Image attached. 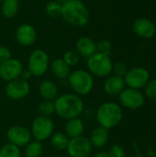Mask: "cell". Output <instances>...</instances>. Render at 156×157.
<instances>
[{
  "label": "cell",
  "instance_id": "6da1fadb",
  "mask_svg": "<svg viewBox=\"0 0 156 157\" xmlns=\"http://www.w3.org/2000/svg\"><path fill=\"white\" fill-rule=\"evenodd\" d=\"M55 113L63 120L79 118L85 109V104L80 96L74 93H65L54 100Z\"/></svg>",
  "mask_w": 156,
  "mask_h": 157
},
{
  "label": "cell",
  "instance_id": "7a4b0ae2",
  "mask_svg": "<svg viewBox=\"0 0 156 157\" xmlns=\"http://www.w3.org/2000/svg\"><path fill=\"white\" fill-rule=\"evenodd\" d=\"M61 17L70 25L84 27L89 21V11L81 0H68L62 4Z\"/></svg>",
  "mask_w": 156,
  "mask_h": 157
},
{
  "label": "cell",
  "instance_id": "3957f363",
  "mask_svg": "<svg viewBox=\"0 0 156 157\" xmlns=\"http://www.w3.org/2000/svg\"><path fill=\"white\" fill-rule=\"evenodd\" d=\"M96 119L99 126L110 130L118 126L123 119V111L120 105L113 101L101 104L96 112Z\"/></svg>",
  "mask_w": 156,
  "mask_h": 157
},
{
  "label": "cell",
  "instance_id": "277c9868",
  "mask_svg": "<svg viewBox=\"0 0 156 157\" xmlns=\"http://www.w3.org/2000/svg\"><path fill=\"white\" fill-rule=\"evenodd\" d=\"M67 80L71 89L78 96L88 95L94 87V77L87 70H74L70 73Z\"/></svg>",
  "mask_w": 156,
  "mask_h": 157
},
{
  "label": "cell",
  "instance_id": "5b68a950",
  "mask_svg": "<svg viewBox=\"0 0 156 157\" xmlns=\"http://www.w3.org/2000/svg\"><path fill=\"white\" fill-rule=\"evenodd\" d=\"M87 71L97 77H107L112 73L113 62L109 55L96 52L86 62Z\"/></svg>",
  "mask_w": 156,
  "mask_h": 157
},
{
  "label": "cell",
  "instance_id": "8992f818",
  "mask_svg": "<svg viewBox=\"0 0 156 157\" xmlns=\"http://www.w3.org/2000/svg\"><path fill=\"white\" fill-rule=\"evenodd\" d=\"M50 67V59L47 52L41 49L34 50L28 60V70L33 76L43 75Z\"/></svg>",
  "mask_w": 156,
  "mask_h": 157
},
{
  "label": "cell",
  "instance_id": "52a82bcc",
  "mask_svg": "<svg viewBox=\"0 0 156 157\" xmlns=\"http://www.w3.org/2000/svg\"><path fill=\"white\" fill-rule=\"evenodd\" d=\"M54 132V123L51 118L38 116L31 123L30 132L34 140L43 142L51 138Z\"/></svg>",
  "mask_w": 156,
  "mask_h": 157
},
{
  "label": "cell",
  "instance_id": "ba28073f",
  "mask_svg": "<svg viewBox=\"0 0 156 157\" xmlns=\"http://www.w3.org/2000/svg\"><path fill=\"white\" fill-rule=\"evenodd\" d=\"M119 100L121 107L135 110L144 105L145 96L141 90L127 87L119 95Z\"/></svg>",
  "mask_w": 156,
  "mask_h": 157
},
{
  "label": "cell",
  "instance_id": "9c48e42d",
  "mask_svg": "<svg viewBox=\"0 0 156 157\" xmlns=\"http://www.w3.org/2000/svg\"><path fill=\"white\" fill-rule=\"evenodd\" d=\"M123 78H124L126 86L130 88L141 90L144 88V86L149 82L150 73L146 68L137 66V67L129 69L128 73Z\"/></svg>",
  "mask_w": 156,
  "mask_h": 157
},
{
  "label": "cell",
  "instance_id": "30bf717a",
  "mask_svg": "<svg viewBox=\"0 0 156 157\" xmlns=\"http://www.w3.org/2000/svg\"><path fill=\"white\" fill-rule=\"evenodd\" d=\"M92 148L89 139L82 135L70 139L66 151L69 157H88L92 152Z\"/></svg>",
  "mask_w": 156,
  "mask_h": 157
},
{
  "label": "cell",
  "instance_id": "8fae6325",
  "mask_svg": "<svg viewBox=\"0 0 156 157\" xmlns=\"http://www.w3.org/2000/svg\"><path fill=\"white\" fill-rule=\"evenodd\" d=\"M5 92L6 97L11 100H21L27 98L30 92V86L28 81L17 78L7 82Z\"/></svg>",
  "mask_w": 156,
  "mask_h": 157
},
{
  "label": "cell",
  "instance_id": "7c38bea8",
  "mask_svg": "<svg viewBox=\"0 0 156 157\" xmlns=\"http://www.w3.org/2000/svg\"><path fill=\"white\" fill-rule=\"evenodd\" d=\"M6 138L9 144L20 147H25L32 138L30 130L25 126L15 125L8 129L6 132Z\"/></svg>",
  "mask_w": 156,
  "mask_h": 157
},
{
  "label": "cell",
  "instance_id": "4fadbf2b",
  "mask_svg": "<svg viewBox=\"0 0 156 157\" xmlns=\"http://www.w3.org/2000/svg\"><path fill=\"white\" fill-rule=\"evenodd\" d=\"M23 70L21 62L11 57L0 65V78L6 82H10L19 78Z\"/></svg>",
  "mask_w": 156,
  "mask_h": 157
},
{
  "label": "cell",
  "instance_id": "5bb4252c",
  "mask_svg": "<svg viewBox=\"0 0 156 157\" xmlns=\"http://www.w3.org/2000/svg\"><path fill=\"white\" fill-rule=\"evenodd\" d=\"M132 29L139 38L144 40L153 38L156 33L155 24L147 17L137 18L133 22Z\"/></svg>",
  "mask_w": 156,
  "mask_h": 157
},
{
  "label": "cell",
  "instance_id": "9a60e30c",
  "mask_svg": "<svg viewBox=\"0 0 156 157\" xmlns=\"http://www.w3.org/2000/svg\"><path fill=\"white\" fill-rule=\"evenodd\" d=\"M16 40L21 46H31L37 40L36 29L28 23L21 24L16 29Z\"/></svg>",
  "mask_w": 156,
  "mask_h": 157
},
{
  "label": "cell",
  "instance_id": "2e32d148",
  "mask_svg": "<svg viewBox=\"0 0 156 157\" xmlns=\"http://www.w3.org/2000/svg\"><path fill=\"white\" fill-rule=\"evenodd\" d=\"M125 88H126V84L124 78L117 75L108 76L103 85L104 92L110 97L119 96Z\"/></svg>",
  "mask_w": 156,
  "mask_h": 157
},
{
  "label": "cell",
  "instance_id": "e0dca14e",
  "mask_svg": "<svg viewBox=\"0 0 156 157\" xmlns=\"http://www.w3.org/2000/svg\"><path fill=\"white\" fill-rule=\"evenodd\" d=\"M75 48L78 54L86 59H88L97 52V43L93 39L87 36L80 37L76 40Z\"/></svg>",
  "mask_w": 156,
  "mask_h": 157
},
{
  "label": "cell",
  "instance_id": "ac0fdd59",
  "mask_svg": "<svg viewBox=\"0 0 156 157\" xmlns=\"http://www.w3.org/2000/svg\"><path fill=\"white\" fill-rule=\"evenodd\" d=\"M88 139L92 144V147L102 148L108 144L109 140V130L98 126L92 131L90 138Z\"/></svg>",
  "mask_w": 156,
  "mask_h": 157
},
{
  "label": "cell",
  "instance_id": "d6986e66",
  "mask_svg": "<svg viewBox=\"0 0 156 157\" xmlns=\"http://www.w3.org/2000/svg\"><path fill=\"white\" fill-rule=\"evenodd\" d=\"M85 132L84 121L80 118H74L68 120L64 126V133L69 139L82 136Z\"/></svg>",
  "mask_w": 156,
  "mask_h": 157
},
{
  "label": "cell",
  "instance_id": "ffe728a7",
  "mask_svg": "<svg viewBox=\"0 0 156 157\" xmlns=\"http://www.w3.org/2000/svg\"><path fill=\"white\" fill-rule=\"evenodd\" d=\"M39 92L43 100L54 101L58 95V87L56 84L51 80H43L39 86Z\"/></svg>",
  "mask_w": 156,
  "mask_h": 157
},
{
  "label": "cell",
  "instance_id": "44dd1931",
  "mask_svg": "<svg viewBox=\"0 0 156 157\" xmlns=\"http://www.w3.org/2000/svg\"><path fill=\"white\" fill-rule=\"evenodd\" d=\"M49 68L51 69V74L59 79H67L71 73V67L65 63L63 58L54 59L50 63Z\"/></svg>",
  "mask_w": 156,
  "mask_h": 157
},
{
  "label": "cell",
  "instance_id": "7402d4cb",
  "mask_svg": "<svg viewBox=\"0 0 156 157\" xmlns=\"http://www.w3.org/2000/svg\"><path fill=\"white\" fill-rule=\"evenodd\" d=\"M18 6V0H4L1 6V14L6 18H12L17 14Z\"/></svg>",
  "mask_w": 156,
  "mask_h": 157
},
{
  "label": "cell",
  "instance_id": "603a6c76",
  "mask_svg": "<svg viewBox=\"0 0 156 157\" xmlns=\"http://www.w3.org/2000/svg\"><path fill=\"white\" fill-rule=\"evenodd\" d=\"M51 145L59 151L66 150L70 139L64 132H56L51 136Z\"/></svg>",
  "mask_w": 156,
  "mask_h": 157
},
{
  "label": "cell",
  "instance_id": "cb8c5ba5",
  "mask_svg": "<svg viewBox=\"0 0 156 157\" xmlns=\"http://www.w3.org/2000/svg\"><path fill=\"white\" fill-rule=\"evenodd\" d=\"M42 153H43L42 143L37 140L30 141L25 146L24 154L26 157H40Z\"/></svg>",
  "mask_w": 156,
  "mask_h": 157
},
{
  "label": "cell",
  "instance_id": "d4e9b609",
  "mask_svg": "<svg viewBox=\"0 0 156 157\" xmlns=\"http://www.w3.org/2000/svg\"><path fill=\"white\" fill-rule=\"evenodd\" d=\"M37 111L39 116L41 117H47L50 118L51 115H53L55 113V107H54V101H51V100H42L38 108H37Z\"/></svg>",
  "mask_w": 156,
  "mask_h": 157
},
{
  "label": "cell",
  "instance_id": "484cf974",
  "mask_svg": "<svg viewBox=\"0 0 156 157\" xmlns=\"http://www.w3.org/2000/svg\"><path fill=\"white\" fill-rule=\"evenodd\" d=\"M45 12L49 17H51L52 18H56V17H61L62 4H60L59 2L54 1V0L49 1L45 6Z\"/></svg>",
  "mask_w": 156,
  "mask_h": 157
},
{
  "label": "cell",
  "instance_id": "4316f807",
  "mask_svg": "<svg viewBox=\"0 0 156 157\" xmlns=\"http://www.w3.org/2000/svg\"><path fill=\"white\" fill-rule=\"evenodd\" d=\"M0 157H21V152L17 146L8 143L0 148Z\"/></svg>",
  "mask_w": 156,
  "mask_h": 157
},
{
  "label": "cell",
  "instance_id": "83f0119b",
  "mask_svg": "<svg viewBox=\"0 0 156 157\" xmlns=\"http://www.w3.org/2000/svg\"><path fill=\"white\" fill-rule=\"evenodd\" d=\"M63 60L65 62V63L68 66H70V67L75 66L78 64V63L80 61V55L75 51H68V52H64V54L63 56Z\"/></svg>",
  "mask_w": 156,
  "mask_h": 157
},
{
  "label": "cell",
  "instance_id": "f1b7e54d",
  "mask_svg": "<svg viewBox=\"0 0 156 157\" xmlns=\"http://www.w3.org/2000/svg\"><path fill=\"white\" fill-rule=\"evenodd\" d=\"M144 96L145 98L151 99V100H156V78L152 80H149L147 85L144 86Z\"/></svg>",
  "mask_w": 156,
  "mask_h": 157
},
{
  "label": "cell",
  "instance_id": "f546056e",
  "mask_svg": "<svg viewBox=\"0 0 156 157\" xmlns=\"http://www.w3.org/2000/svg\"><path fill=\"white\" fill-rule=\"evenodd\" d=\"M111 50H112V44L108 40H102L97 43V52L105 55H109L111 53Z\"/></svg>",
  "mask_w": 156,
  "mask_h": 157
},
{
  "label": "cell",
  "instance_id": "4dcf8cb0",
  "mask_svg": "<svg viewBox=\"0 0 156 157\" xmlns=\"http://www.w3.org/2000/svg\"><path fill=\"white\" fill-rule=\"evenodd\" d=\"M129 68L128 65L123 63V62H117L113 63V68H112V73H114V75L120 76V77H124L126 74L128 73Z\"/></svg>",
  "mask_w": 156,
  "mask_h": 157
},
{
  "label": "cell",
  "instance_id": "1f68e13d",
  "mask_svg": "<svg viewBox=\"0 0 156 157\" xmlns=\"http://www.w3.org/2000/svg\"><path fill=\"white\" fill-rule=\"evenodd\" d=\"M110 157H125V149L120 144H113L108 152Z\"/></svg>",
  "mask_w": 156,
  "mask_h": 157
},
{
  "label": "cell",
  "instance_id": "d6a6232c",
  "mask_svg": "<svg viewBox=\"0 0 156 157\" xmlns=\"http://www.w3.org/2000/svg\"><path fill=\"white\" fill-rule=\"evenodd\" d=\"M10 58H11V52H10V50L7 47H6V46L0 45V65L4 62L7 61Z\"/></svg>",
  "mask_w": 156,
  "mask_h": 157
},
{
  "label": "cell",
  "instance_id": "836d02e7",
  "mask_svg": "<svg viewBox=\"0 0 156 157\" xmlns=\"http://www.w3.org/2000/svg\"><path fill=\"white\" fill-rule=\"evenodd\" d=\"M32 76H33V75H31V73H30L28 69H26V70L24 69V70L22 71V73H21L19 78H21V79H23V80H25V81H29Z\"/></svg>",
  "mask_w": 156,
  "mask_h": 157
},
{
  "label": "cell",
  "instance_id": "e575fe53",
  "mask_svg": "<svg viewBox=\"0 0 156 157\" xmlns=\"http://www.w3.org/2000/svg\"><path fill=\"white\" fill-rule=\"evenodd\" d=\"M93 157H110L108 152H98Z\"/></svg>",
  "mask_w": 156,
  "mask_h": 157
},
{
  "label": "cell",
  "instance_id": "d590c367",
  "mask_svg": "<svg viewBox=\"0 0 156 157\" xmlns=\"http://www.w3.org/2000/svg\"><path fill=\"white\" fill-rule=\"evenodd\" d=\"M54 1H57V2H59L60 4H63V3L67 2L68 0H54Z\"/></svg>",
  "mask_w": 156,
  "mask_h": 157
},
{
  "label": "cell",
  "instance_id": "8d00e7d4",
  "mask_svg": "<svg viewBox=\"0 0 156 157\" xmlns=\"http://www.w3.org/2000/svg\"><path fill=\"white\" fill-rule=\"evenodd\" d=\"M3 1H4V0H0V2H3Z\"/></svg>",
  "mask_w": 156,
  "mask_h": 157
},
{
  "label": "cell",
  "instance_id": "74e56055",
  "mask_svg": "<svg viewBox=\"0 0 156 157\" xmlns=\"http://www.w3.org/2000/svg\"><path fill=\"white\" fill-rule=\"evenodd\" d=\"M0 103H1V98H0Z\"/></svg>",
  "mask_w": 156,
  "mask_h": 157
},
{
  "label": "cell",
  "instance_id": "f35d334b",
  "mask_svg": "<svg viewBox=\"0 0 156 157\" xmlns=\"http://www.w3.org/2000/svg\"><path fill=\"white\" fill-rule=\"evenodd\" d=\"M155 72H156V65H155Z\"/></svg>",
  "mask_w": 156,
  "mask_h": 157
},
{
  "label": "cell",
  "instance_id": "ab89813d",
  "mask_svg": "<svg viewBox=\"0 0 156 157\" xmlns=\"http://www.w3.org/2000/svg\"><path fill=\"white\" fill-rule=\"evenodd\" d=\"M154 157H156V154H155V155H154Z\"/></svg>",
  "mask_w": 156,
  "mask_h": 157
},
{
  "label": "cell",
  "instance_id": "60d3db41",
  "mask_svg": "<svg viewBox=\"0 0 156 157\" xmlns=\"http://www.w3.org/2000/svg\"><path fill=\"white\" fill-rule=\"evenodd\" d=\"M25 1H29V0H25Z\"/></svg>",
  "mask_w": 156,
  "mask_h": 157
}]
</instances>
